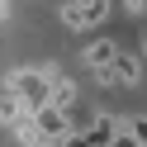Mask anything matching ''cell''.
<instances>
[{
  "label": "cell",
  "mask_w": 147,
  "mask_h": 147,
  "mask_svg": "<svg viewBox=\"0 0 147 147\" xmlns=\"http://www.w3.org/2000/svg\"><path fill=\"white\" fill-rule=\"evenodd\" d=\"M5 90H10V95L33 114L38 105H48V67H43V71H38V67H19V71H10Z\"/></svg>",
  "instance_id": "6da1fadb"
},
{
  "label": "cell",
  "mask_w": 147,
  "mask_h": 147,
  "mask_svg": "<svg viewBox=\"0 0 147 147\" xmlns=\"http://www.w3.org/2000/svg\"><path fill=\"white\" fill-rule=\"evenodd\" d=\"M57 19L67 24V29H95V24L109 19V0H62Z\"/></svg>",
  "instance_id": "7a4b0ae2"
},
{
  "label": "cell",
  "mask_w": 147,
  "mask_h": 147,
  "mask_svg": "<svg viewBox=\"0 0 147 147\" xmlns=\"http://www.w3.org/2000/svg\"><path fill=\"white\" fill-rule=\"evenodd\" d=\"M100 81H105V86H119V90H133L138 81H142V57H133V52L119 48V52H114V62L100 71Z\"/></svg>",
  "instance_id": "3957f363"
},
{
  "label": "cell",
  "mask_w": 147,
  "mask_h": 147,
  "mask_svg": "<svg viewBox=\"0 0 147 147\" xmlns=\"http://www.w3.org/2000/svg\"><path fill=\"white\" fill-rule=\"evenodd\" d=\"M33 128H38L43 142H62V138L71 133V114L57 109V105H38V109H33Z\"/></svg>",
  "instance_id": "277c9868"
},
{
  "label": "cell",
  "mask_w": 147,
  "mask_h": 147,
  "mask_svg": "<svg viewBox=\"0 0 147 147\" xmlns=\"http://www.w3.org/2000/svg\"><path fill=\"white\" fill-rule=\"evenodd\" d=\"M114 52H119V48H114L109 38H95V43H86V67L100 76V71H105L109 62H114Z\"/></svg>",
  "instance_id": "5b68a950"
},
{
  "label": "cell",
  "mask_w": 147,
  "mask_h": 147,
  "mask_svg": "<svg viewBox=\"0 0 147 147\" xmlns=\"http://www.w3.org/2000/svg\"><path fill=\"white\" fill-rule=\"evenodd\" d=\"M10 133H14V142H19V147H38V142H43V138H38V128H33V114H24L19 123L10 128Z\"/></svg>",
  "instance_id": "8992f818"
},
{
  "label": "cell",
  "mask_w": 147,
  "mask_h": 147,
  "mask_svg": "<svg viewBox=\"0 0 147 147\" xmlns=\"http://www.w3.org/2000/svg\"><path fill=\"white\" fill-rule=\"evenodd\" d=\"M128 138L138 147H147V119H128Z\"/></svg>",
  "instance_id": "52a82bcc"
},
{
  "label": "cell",
  "mask_w": 147,
  "mask_h": 147,
  "mask_svg": "<svg viewBox=\"0 0 147 147\" xmlns=\"http://www.w3.org/2000/svg\"><path fill=\"white\" fill-rule=\"evenodd\" d=\"M105 147H138V142H133V138H128V128H119V133H114V138H109V142H105Z\"/></svg>",
  "instance_id": "ba28073f"
},
{
  "label": "cell",
  "mask_w": 147,
  "mask_h": 147,
  "mask_svg": "<svg viewBox=\"0 0 147 147\" xmlns=\"http://www.w3.org/2000/svg\"><path fill=\"white\" fill-rule=\"evenodd\" d=\"M123 10H128V14H142V10H147V0H123Z\"/></svg>",
  "instance_id": "9c48e42d"
},
{
  "label": "cell",
  "mask_w": 147,
  "mask_h": 147,
  "mask_svg": "<svg viewBox=\"0 0 147 147\" xmlns=\"http://www.w3.org/2000/svg\"><path fill=\"white\" fill-rule=\"evenodd\" d=\"M0 19H10V0H0Z\"/></svg>",
  "instance_id": "30bf717a"
},
{
  "label": "cell",
  "mask_w": 147,
  "mask_h": 147,
  "mask_svg": "<svg viewBox=\"0 0 147 147\" xmlns=\"http://www.w3.org/2000/svg\"><path fill=\"white\" fill-rule=\"evenodd\" d=\"M38 147H62V142H38Z\"/></svg>",
  "instance_id": "8fae6325"
},
{
  "label": "cell",
  "mask_w": 147,
  "mask_h": 147,
  "mask_svg": "<svg viewBox=\"0 0 147 147\" xmlns=\"http://www.w3.org/2000/svg\"><path fill=\"white\" fill-rule=\"evenodd\" d=\"M142 57H147V43H142Z\"/></svg>",
  "instance_id": "7c38bea8"
}]
</instances>
